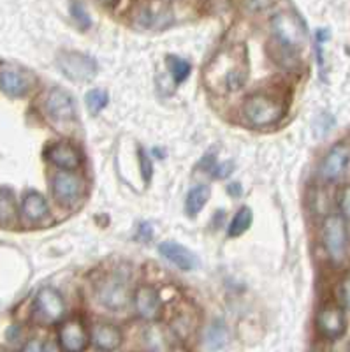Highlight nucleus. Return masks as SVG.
Segmentation results:
<instances>
[{
  "label": "nucleus",
  "mask_w": 350,
  "mask_h": 352,
  "mask_svg": "<svg viewBox=\"0 0 350 352\" xmlns=\"http://www.w3.org/2000/svg\"><path fill=\"white\" fill-rule=\"evenodd\" d=\"M36 312L44 322H58L65 316L64 298L56 289L43 287L36 296Z\"/></svg>",
  "instance_id": "obj_8"
},
{
  "label": "nucleus",
  "mask_w": 350,
  "mask_h": 352,
  "mask_svg": "<svg viewBox=\"0 0 350 352\" xmlns=\"http://www.w3.org/2000/svg\"><path fill=\"white\" fill-rule=\"evenodd\" d=\"M340 213L345 220H350V185L343 187L338 194Z\"/></svg>",
  "instance_id": "obj_27"
},
{
  "label": "nucleus",
  "mask_w": 350,
  "mask_h": 352,
  "mask_svg": "<svg viewBox=\"0 0 350 352\" xmlns=\"http://www.w3.org/2000/svg\"><path fill=\"white\" fill-rule=\"evenodd\" d=\"M58 67L69 80L76 81V83L92 81L97 74L96 60L78 52L60 53Z\"/></svg>",
  "instance_id": "obj_5"
},
{
  "label": "nucleus",
  "mask_w": 350,
  "mask_h": 352,
  "mask_svg": "<svg viewBox=\"0 0 350 352\" xmlns=\"http://www.w3.org/2000/svg\"><path fill=\"white\" fill-rule=\"evenodd\" d=\"M97 298L104 307L116 312V310L127 308V305L131 303V289L125 278L120 275H111L100 282L97 289Z\"/></svg>",
  "instance_id": "obj_6"
},
{
  "label": "nucleus",
  "mask_w": 350,
  "mask_h": 352,
  "mask_svg": "<svg viewBox=\"0 0 350 352\" xmlns=\"http://www.w3.org/2000/svg\"><path fill=\"white\" fill-rule=\"evenodd\" d=\"M21 352H58L55 342H41V340H30L23 347Z\"/></svg>",
  "instance_id": "obj_26"
},
{
  "label": "nucleus",
  "mask_w": 350,
  "mask_h": 352,
  "mask_svg": "<svg viewBox=\"0 0 350 352\" xmlns=\"http://www.w3.org/2000/svg\"><path fill=\"white\" fill-rule=\"evenodd\" d=\"M166 16H167V12H164L162 9L144 8L140 11L138 21H140L143 27H157V25H166L164 23V18Z\"/></svg>",
  "instance_id": "obj_25"
},
{
  "label": "nucleus",
  "mask_w": 350,
  "mask_h": 352,
  "mask_svg": "<svg viewBox=\"0 0 350 352\" xmlns=\"http://www.w3.org/2000/svg\"><path fill=\"white\" fill-rule=\"evenodd\" d=\"M83 190V180L72 171L56 173L53 176V196L60 204H72Z\"/></svg>",
  "instance_id": "obj_10"
},
{
  "label": "nucleus",
  "mask_w": 350,
  "mask_h": 352,
  "mask_svg": "<svg viewBox=\"0 0 350 352\" xmlns=\"http://www.w3.org/2000/svg\"><path fill=\"white\" fill-rule=\"evenodd\" d=\"M134 307L143 319L155 320L162 316V300L150 285H141L134 292Z\"/></svg>",
  "instance_id": "obj_11"
},
{
  "label": "nucleus",
  "mask_w": 350,
  "mask_h": 352,
  "mask_svg": "<svg viewBox=\"0 0 350 352\" xmlns=\"http://www.w3.org/2000/svg\"><path fill=\"white\" fill-rule=\"evenodd\" d=\"M60 345L65 352H83L87 349L88 333L81 320L71 319L60 328Z\"/></svg>",
  "instance_id": "obj_12"
},
{
  "label": "nucleus",
  "mask_w": 350,
  "mask_h": 352,
  "mask_svg": "<svg viewBox=\"0 0 350 352\" xmlns=\"http://www.w3.org/2000/svg\"><path fill=\"white\" fill-rule=\"evenodd\" d=\"M271 30L280 48L296 53L307 44V28L301 18L292 12H280L271 20Z\"/></svg>",
  "instance_id": "obj_2"
},
{
  "label": "nucleus",
  "mask_w": 350,
  "mask_h": 352,
  "mask_svg": "<svg viewBox=\"0 0 350 352\" xmlns=\"http://www.w3.org/2000/svg\"><path fill=\"white\" fill-rule=\"evenodd\" d=\"M48 157L53 164L62 169V171H76L81 164L80 152L69 143L53 144L48 152Z\"/></svg>",
  "instance_id": "obj_16"
},
{
  "label": "nucleus",
  "mask_w": 350,
  "mask_h": 352,
  "mask_svg": "<svg viewBox=\"0 0 350 352\" xmlns=\"http://www.w3.org/2000/svg\"><path fill=\"white\" fill-rule=\"evenodd\" d=\"M0 88L9 97H21L27 94L28 81L21 72L8 69L0 74Z\"/></svg>",
  "instance_id": "obj_17"
},
{
  "label": "nucleus",
  "mask_w": 350,
  "mask_h": 352,
  "mask_svg": "<svg viewBox=\"0 0 350 352\" xmlns=\"http://www.w3.org/2000/svg\"><path fill=\"white\" fill-rule=\"evenodd\" d=\"M252 210L248 206H243L238 213L234 215L231 222V228H229V236H241L243 232L247 231L248 228L252 226Z\"/></svg>",
  "instance_id": "obj_21"
},
{
  "label": "nucleus",
  "mask_w": 350,
  "mask_h": 352,
  "mask_svg": "<svg viewBox=\"0 0 350 352\" xmlns=\"http://www.w3.org/2000/svg\"><path fill=\"white\" fill-rule=\"evenodd\" d=\"M340 301H342L343 308H347L350 312V273L345 275L340 282Z\"/></svg>",
  "instance_id": "obj_28"
},
{
  "label": "nucleus",
  "mask_w": 350,
  "mask_h": 352,
  "mask_svg": "<svg viewBox=\"0 0 350 352\" xmlns=\"http://www.w3.org/2000/svg\"><path fill=\"white\" fill-rule=\"evenodd\" d=\"M46 109H48L50 116H52L53 120L58 122H69L76 116V108L71 96L65 94L64 90H60V88H53L52 92L48 94Z\"/></svg>",
  "instance_id": "obj_13"
},
{
  "label": "nucleus",
  "mask_w": 350,
  "mask_h": 352,
  "mask_svg": "<svg viewBox=\"0 0 350 352\" xmlns=\"http://www.w3.org/2000/svg\"><path fill=\"white\" fill-rule=\"evenodd\" d=\"M167 67H169V72L173 74V80L176 83H182L188 78L190 74V64L184 58H178V56H169L167 58Z\"/></svg>",
  "instance_id": "obj_23"
},
{
  "label": "nucleus",
  "mask_w": 350,
  "mask_h": 352,
  "mask_svg": "<svg viewBox=\"0 0 350 352\" xmlns=\"http://www.w3.org/2000/svg\"><path fill=\"white\" fill-rule=\"evenodd\" d=\"M226 338H227V331H226V326L222 322H215V324L211 326L206 333V345L210 351H217V349L222 347L226 344Z\"/></svg>",
  "instance_id": "obj_24"
},
{
  "label": "nucleus",
  "mask_w": 350,
  "mask_h": 352,
  "mask_svg": "<svg viewBox=\"0 0 350 352\" xmlns=\"http://www.w3.org/2000/svg\"><path fill=\"white\" fill-rule=\"evenodd\" d=\"M243 111H245L248 122L254 124L255 127H266V125L276 124L282 118L283 106L273 97L257 94V96H250L245 100Z\"/></svg>",
  "instance_id": "obj_4"
},
{
  "label": "nucleus",
  "mask_w": 350,
  "mask_h": 352,
  "mask_svg": "<svg viewBox=\"0 0 350 352\" xmlns=\"http://www.w3.org/2000/svg\"><path fill=\"white\" fill-rule=\"evenodd\" d=\"M350 166V146L349 144H336L320 162L318 175L324 182L340 180Z\"/></svg>",
  "instance_id": "obj_7"
},
{
  "label": "nucleus",
  "mask_w": 350,
  "mask_h": 352,
  "mask_svg": "<svg viewBox=\"0 0 350 352\" xmlns=\"http://www.w3.org/2000/svg\"><path fill=\"white\" fill-rule=\"evenodd\" d=\"M322 241L334 264H342L349 252V229L342 215H327L322 222Z\"/></svg>",
  "instance_id": "obj_3"
},
{
  "label": "nucleus",
  "mask_w": 350,
  "mask_h": 352,
  "mask_svg": "<svg viewBox=\"0 0 350 352\" xmlns=\"http://www.w3.org/2000/svg\"><path fill=\"white\" fill-rule=\"evenodd\" d=\"M160 256L166 257L169 263L178 266L184 272H190V270L197 268V257L188 250L184 245L176 243V241H164L159 245Z\"/></svg>",
  "instance_id": "obj_14"
},
{
  "label": "nucleus",
  "mask_w": 350,
  "mask_h": 352,
  "mask_svg": "<svg viewBox=\"0 0 350 352\" xmlns=\"http://www.w3.org/2000/svg\"><path fill=\"white\" fill-rule=\"evenodd\" d=\"M92 342L97 351L113 352L122 345V331L115 324L99 322V324L94 326Z\"/></svg>",
  "instance_id": "obj_15"
},
{
  "label": "nucleus",
  "mask_w": 350,
  "mask_h": 352,
  "mask_svg": "<svg viewBox=\"0 0 350 352\" xmlns=\"http://www.w3.org/2000/svg\"><path fill=\"white\" fill-rule=\"evenodd\" d=\"M317 329L320 335L331 340L340 338L347 331V317L343 314V308L334 307V305L320 308V312L317 314Z\"/></svg>",
  "instance_id": "obj_9"
},
{
  "label": "nucleus",
  "mask_w": 350,
  "mask_h": 352,
  "mask_svg": "<svg viewBox=\"0 0 350 352\" xmlns=\"http://www.w3.org/2000/svg\"><path fill=\"white\" fill-rule=\"evenodd\" d=\"M208 199H210V188L206 185H197V187L192 188L187 196V203H185V208H187L188 215H197L206 206Z\"/></svg>",
  "instance_id": "obj_19"
},
{
  "label": "nucleus",
  "mask_w": 350,
  "mask_h": 352,
  "mask_svg": "<svg viewBox=\"0 0 350 352\" xmlns=\"http://www.w3.org/2000/svg\"><path fill=\"white\" fill-rule=\"evenodd\" d=\"M72 14H74L76 21L81 25V27H90V18H88L87 11H85L83 4L81 2H76V4H72Z\"/></svg>",
  "instance_id": "obj_29"
},
{
  "label": "nucleus",
  "mask_w": 350,
  "mask_h": 352,
  "mask_svg": "<svg viewBox=\"0 0 350 352\" xmlns=\"http://www.w3.org/2000/svg\"><path fill=\"white\" fill-rule=\"evenodd\" d=\"M17 220V201L9 188H0V226L12 224Z\"/></svg>",
  "instance_id": "obj_20"
},
{
  "label": "nucleus",
  "mask_w": 350,
  "mask_h": 352,
  "mask_svg": "<svg viewBox=\"0 0 350 352\" xmlns=\"http://www.w3.org/2000/svg\"><path fill=\"white\" fill-rule=\"evenodd\" d=\"M231 169H232L231 162H227V164L220 166V168L217 169V178H226V176H229V175H231V173H229Z\"/></svg>",
  "instance_id": "obj_31"
},
{
  "label": "nucleus",
  "mask_w": 350,
  "mask_h": 352,
  "mask_svg": "<svg viewBox=\"0 0 350 352\" xmlns=\"http://www.w3.org/2000/svg\"><path fill=\"white\" fill-rule=\"evenodd\" d=\"M21 210H23V215L30 220H41L48 215L50 208L48 203L41 194L37 192H28L23 197V203H21Z\"/></svg>",
  "instance_id": "obj_18"
},
{
  "label": "nucleus",
  "mask_w": 350,
  "mask_h": 352,
  "mask_svg": "<svg viewBox=\"0 0 350 352\" xmlns=\"http://www.w3.org/2000/svg\"><path fill=\"white\" fill-rule=\"evenodd\" d=\"M138 153H140V166H141V173H143V178L144 182H150L151 178V162L148 159V155L144 153L143 148H138Z\"/></svg>",
  "instance_id": "obj_30"
},
{
  "label": "nucleus",
  "mask_w": 350,
  "mask_h": 352,
  "mask_svg": "<svg viewBox=\"0 0 350 352\" xmlns=\"http://www.w3.org/2000/svg\"><path fill=\"white\" fill-rule=\"evenodd\" d=\"M108 92L102 90V88H94V90H90V92L87 94V97H85L88 111L92 113V115H97V113L102 111V109L108 106Z\"/></svg>",
  "instance_id": "obj_22"
},
{
  "label": "nucleus",
  "mask_w": 350,
  "mask_h": 352,
  "mask_svg": "<svg viewBox=\"0 0 350 352\" xmlns=\"http://www.w3.org/2000/svg\"><path fill=\"white\" fill-rule=\"evenodd\" d=\"M247 76L248 65L243 50H239V53L236 50L222 52L206 71V80L211 87L217 88L222 83L229 92L239 90L247 81Z\"/></svg>",
  "instance_id": "obj_1"
},
{
  "label": "nucleus",
  "mask_w": 350,
  "mask_h": 352,
  "mask_svg": "<svg viewBox=\"0 0 350 352\" xmlns=\"http://www.w3.org/2000/svg\"><path fill=\"white\" fill-rule=\"evenodd\" d=\"M100 2H104V4H108V6H113L116 0H100Z\"/></svg>",
  "instance_id": "obj_32"
}]
</instances>
